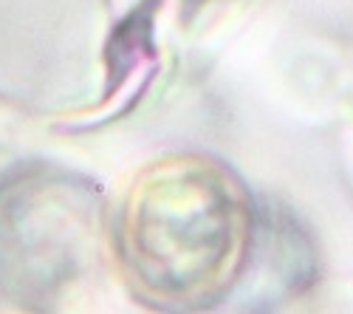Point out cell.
I'll return each mask as SVG.
<instances>
[{
	"mask_svg": "<svg viewBox=\"0 0 353 314\" xmlns=\"http://www.w3.org/2000/svg\"><path fill=\"white\" fill-rule=\"evenodd\" d=\"M252 235L243 190L201 159L156 167L130 198L125 261L139 289L161 306H203L238 277Z\"/></svg>",
	"mask_w": 353,
	"mask_h": 314,
	"instance_id": "6da1fadb",
	"label": "cell"
},
{
	"mask_svg": "<svg viewBox=\"0 0 353 314\" xmlns=\"http://www.w3.org/2000/svg\"><path fill=\"white\" fill-rule=\"evenodd\" d=\"M94 190L65 173L26 170L0 184V295L26 306L57 300L97 249Z\"/></svg>",
	"mask_w": 353,
	"mask_h": 314,
	"instance_id": "7a4b0ae2",
	"label": "cell"
}]
</instances>
